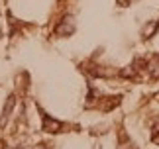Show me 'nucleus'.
I'll list each match as a JSON object with an SVG mask.
<instances>
[{
	"label": "nucleus",
	"instance_id": "1",
	"mask_svg": "<svg viewBox=\"0 0 159 149\" xmlns=\"http://www.w3.org/2000/svg\"><path fill=\"white\" fill-rule=\"evenodd\" d=\"M39 114H41V120H43V128L45 132H51V133H57V132H63V128H65V124L63 122H59V120H55V118H51L47 112L43 110H39Z\"/></svg>",
	"mask_w": 159,
	"mask_h": 149
},
{
	"label": "nucleus",
	"instance_id": "2",
	"mask_svg": "<svg viewBox=\"0 0 159 149\" xmlns=\"http://www.w3.org/2000/svg\"><path fill=\"white\" fill-rule=\"evenodd\" d=\"M73 32H75V20H73V16L61 18L59 26L55 28V34H57V35H71Z\"/></svg>",
	"mask_w": 159,
	"mask_h": 149
},
{
	"label": "nucleus",
	"instance_id": "3",
	"mask_svg": "<svg viewBox=\"0 0 159 149\" xmlns=\"http://www.w3.org/2000/svg\"><path fill=\"white\" fill-rule=\"evenodd\" d=\"M151 139L159 145V124H155V128H151Z\"/></svg>",
	"mask_w": 159,
	"mask_h": 149
}]
</instances>
